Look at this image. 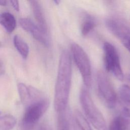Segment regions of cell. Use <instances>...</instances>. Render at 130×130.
<instances>
[{"instance_id":"obj_1","label":"cell","mask_w":130,"mask_h":130,"mask_svg":"<svg viewBox=\"0 0 130 130\" xmlns=\"http://www.w3.org/2000/svg\"><path fill=\"white\" fill-rule=\"evenodd\" d=\"M72 79V61L68 51L61 53L55 87L54 106L57 113L67 108Z\"/></svg>"},{"instance_id":"obj_2","label":"cell","mask_w":130,"mask_h":130,"mask_svg":"<svg viewBox=\"0 0 130 130\" xmlns=\"http://www.w3.org/2000/svg\"><path fill=\"white\" fill-rule=\"evenodd\" d=\"M80 101L87 120L96 130H107L105 119L93 102L89 92L83 88L80 92Z\"/></svg>"},{"instance_id":"obj_3","label":"cell","mask_w":130,"mask_h":130,"mask_svg":"<svg viewBox=\"0 0 130 130\" xmlns=\"http://www.w3.org/2000/svg\"><path fill=\"white\" fill-rule=\"evenodd\" d=\"M49 100L45 97L31 102L26 108L22 120L24 130H31L47 110Z\"/></svg>"},{"instance_id":"obj_4","label":"cell","mask_w":130,"mask_h":130,"mask_svg":"<svg viewBox=\"0 0 130 130\" xmlns=\"http://www.w3.org/2000/svg\"><path fill=\"white\" fill-rule=\"evenodd\" d=\"M71 51L74 60L81 75L84 84L87 88H89L91 83V72L88 56L83 49L76 43L72 44Z\"/></svg>"},{"instance_id":"obj_5","label":"cell","mask_w":130,"mask_h":130,"mask_svg":"<svg viewBox=\"0 0 130 130\" xmlns=\"http://www.w3.org/2000/svg\"><path fill=\"white\" fill-rule=\"evenodd\" d=\"M97 85L99 95L104 104L110 108L114 107L117 100L116 93L109 78L102 71L97 74Z\"/></svg>"},{"instance_id":"obj_6","label":"cell","mask_w":130,"mask_h":130,"mask_svg":"<svg viewBox=\"0 0 130 130\" xmlns=\"http://www.w3.org/2000/svg\"><path fill=\"white\" fill-rule=\"evenodd\" d=\"M103 49L106 70L112 72L117 79L122 81L124 78L123 74L121 68L119 56L115 47L110 43L105 42L104 44Z\"/></svg>"},{"instance_id":"obj_7","label":"cell","mask_w":130,"mask_h":130,"mask_svg":"<svg viewBox=\"0 0 130 130\" xmlns=\"http://www.w3.org/2000/svg\"><path fill=\"white\" fill-rule=\"evenodd\" d=\"M21 27L26 31L29 32L38 41L46 47L50 45V41L47 34L43 31L37 24L34 23L30 19L22 18L19 20Z\"/></svg>"},{"instance_id":"obj_8","label":"cell","mask_w":130,"mask_h":130,"mask_svg":"<svg viewBox=\"0 0 130 130\" xmlns=\"http://www.w3.org/2000/svg\"><path fill=\"white\" fill-rule=\"evenodd\" d=\"M106 25L109 30L121 42L130 37V28L119 19L108 18L106 21Z\"/></svg>"},{"instance_id":"obj_9","label":"cell","mask_w":130,"mask_h":130,"mask_svg":"<svg viewBox=\"0 0 130 130\" xmlns=\"http://www.w3.org/2000/svg\"><path fill=\"white\" fill-rule=\"evenodd\" d=\"M118 94L121 104V115L130 118V87L122 85L119 87Z\"/></svg>"},{"instance_id":"obj_10","label":"cell","mask_w":130,"mask_h":130,"mask_svg":"<svg viewBox=\"0 0 130 130\" xmlns=\"http://www.w3.org/2000/svg\"><path fill=\"white\" fill-rule=\"evenodd\" d=\"M29 2L30 4L34 17L37 22L38 26L43 31L47 34L48 28L46 21L39 3L36 1H29Z\"/></svg>"},{"instance_id":"obj_11","label":"cell","mask_w":130,"mask_h":130,"mask_svg":"<svg viewBox=\"0 0 130 130\" xmlns=\"http://www.w3.org/2000/svg\"><path fill=\"white\" fill-rule=\"evenodd\" d=\"M57 113V130H75L70 111L67 108Z\"/></svg>"},{"instance_id":"obj_12","label":"cell","mask_w":130,"mask_h":130,"mask_svg":"<svg viewBox=\"0 0 130 130\" xmlns=\"http://www.w3.org/2000/svg\"><path fill=\"white\" fill-rule=\"evenodd\" d=\"M107 130H130V118L122 115L115 117Z\"/></svg>"},{"instance_id":"obj_13","label":"cell","mask_w":130,"mask_h":130,"mask_svg":"<svg viewBox=\"0 0 130 130\" xmlns=\"http://www.w3.org/2000/svg\"><path fill=\"white\" fill-rule=\"evenodd\" d=\"M0 24L7 30L11 33L13 32L16 26V20L11 13L3 12L0 14Z\"/></svg>"},{"instance_id":"obj_14","label":"cell","mask_w":130,"mask_h":130,"mask_svg":"<svg viewBox=\"0 0 130 130\" xmlns=\"http://www.w3.org/2000/svg\"><path fill=\"white\" fill-rule=\"evenodd\" d=\"M15 47L23 58H26L29 53V47L26 42L19 36L15 35L13 38Z\"/></svg>"},{"instance_id":"obj_15","label":"cell","mask_w":130,"mask_h":130,"mask_svg":"<svg viewBox=\"0 0 130 130\" xmlns=\"http://www.w3.org/2000/svg\"><path fill=\"white\" fill-rule=\"evenodd\" d=\"M16 123V119L13 115H0V130H11L13 128Z\"/></svg>"},{"instance_id":"obj_16","label":"cell","mask_w":130,"mask_h":130,"mask_svg":"<svg viewBox=\"0 0 130 130\" xmlns=\"http://www.w3.org/2000/svg\"><path fill=\"white\" fill-rule=\"evenodd\" d=\"M17 88L21 101L24 104L29 103L31 101L29 86L24 83H19L17 85Z\"/></svg>"},{"instance_id":"obj_17","label":"cell","mask_w":130,"mask_h":130,"mask_svg":"<svg viewBox=\"0 0 130 130\" xmlns=\"http://www.w3.org/2000/svg\"><path fill=\"white\" fill-rule=\"evenodd\" d=\"M75 122L80 130H92L88 120L79 111L75 112Z\"/></svg>"},{"instance_id":"obj_18","label":"cell","mask_w":130,"mask_h":130,"mask_svg":"<svg viewBox=\"0 0 130 130\" xmlns=\"http://www.w3.org/2000/svg\"><path fill=\"white\" fill-rule=\"evenodd\" d=\"M94 19L90 16H87L84 19L81 25V33L83 36L88 35L95 27Z\"/></svg>"},{"instance_id":"obj_19","label":"cell","mask_w":130,"mask_h":130,"mask_svg":"<svg viewBox=\"0 0 130 130\" xmlns=\"http://www.w3.org/2000/svg\"><path fill=\"white\" fill-rule=\"evenodd\" d=\"M10 3H11L12 6L14 8V9L16 11H19V2L18 1L16 0H11L10 1Z\"/></svg>"},{"instance_id":"obj_20","label":"cell","mask_w":130,"mask_h":130,"mask_svg":"<svg viewBox=\"0 0 130 130\" xmlns=\"http://www.w3.org/2000/svg\"><path fill=\"white\" fill-rule=\"evenodd\" d=\"M121 43L124 45V46L130 52V37L127 38L124 41H122Z\"/></svg>"},{"instance_id":"obj_21","label":"cell","mask_w":130,"mask_h":130,"mask_svg":"<svg viewBox=\"0 0 130 130\" xmlns=\"http://www.w3.org/2000/svg\"><path fill=\"white\" fill-rule=\"evenodd\" d=\"M39 130H52V128L49 124L44 123L40 126Z\"/></svg>"},{"instance_id":"obj_22","label":"cell","mask_w":130,"mask_h":130,"mask_svg":"<svg viewBox=\"0 0 130 130\" xmlns=\"http://www.w3.org/2000/svg\"><path fill=\"white\" fill-rule=\"evenodd\" d=\"M7 1L5 0H0V6H5L7 5Z\"/></svg>"},{"instance_id":"obj_23","label":"cell","mask_w":130,"mask_h":130,"mask_svg":"<svg viewBox=\"0 0 130 130\" xmlns=\"http://www.w3.org/2000/svg\"><path fill=\"white\" fill-rule=\"evenodd\" d=\"M3 71V64L2 63V62L0 61V74L2 73Z\"/></svg>"},{"instance_id":"obj_24","label":"cell","mask_w":130,"mask_h":130,"mask_svg":"<svg viewBox=\"0 0 130 130\" xmlns=\"http://www.w3.org/2000/svg\"><path fill=\"white\" fill-rule=\"evenodd\" d=\"M54 3H55L56 4H59V1H54Z\"/></svg>"},{"instance_id":"obj_25","label":"cell","mask_w":130,"mask_h":130,"mask_svg":"<svg viewBox=\"0 0 130 130\" xmlns=\"http://www.w3.org/2000/svg\"><path fill=\"white\" fill-rule=\"evenodd\" d=\"M128 79H129V80L130 81V75H129V77H128Z\"/></svg>"}]
</instances>
